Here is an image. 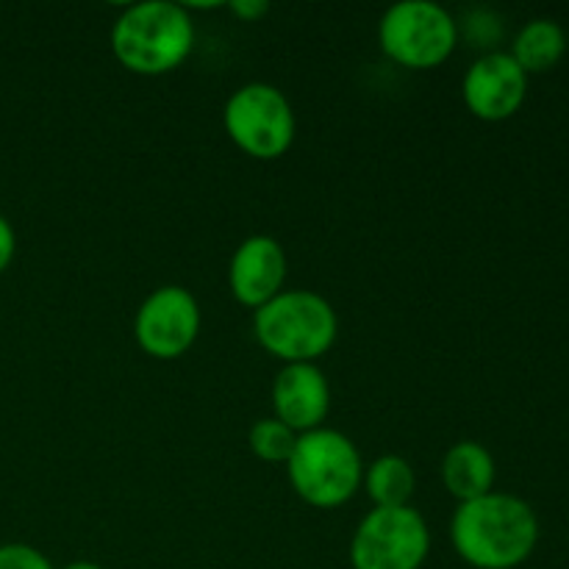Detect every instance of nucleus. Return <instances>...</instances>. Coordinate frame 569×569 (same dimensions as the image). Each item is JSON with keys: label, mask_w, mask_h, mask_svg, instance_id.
Instances as JSON below:
<instances>
[{"label": "nucleus", "mask_w": 569, "mask_h": 569, "mask_svg": "<svg viewBox=\"0 0 569 569\" xmlns=\"http://www.w3.org/2000/svg\"><path fill=\"white\" fill-rule=\"evenodd\" d=\"M337 331L333 306L309 289L276 295L253 317V333L261 348L287 365H315L337 342Z\"/></svg>", "instance_id": "nucleus-3"}, {"label": "nucleus", "mask_w": 569, "mask_h": 569, "mask_svg": "<svg viewBox=\"0 0 569 569\" xmlns=\"http://www.w3.org/2000/svg\"><path fill=\"white\" fill-rule=\"evenodd\" d=\"M0 569H53L48 556L31 545H0Z\"/></svg>", "instance_id": "nucleus-16"}, {"label": "nucleus", "mask_w": 569, "mask_h": 569, "mask_svg": "<svg viewBox=\"0 0 569 569\" xmlns=\"http://www.w3.org/2000/svg\"><path fill=\"white\" fill-rule=\"evenodd\" d=\"M287 467L298 498L317 509H337L348 503L365 478V465L356 445L331 428L300 433Z\"/></svg>", "instance_id": "nucleus-4"}, {"label": "nucleus", "mask_w": 569, "mask_h": 569, "mask_svg": "<svg viewBox=\"0 0 569 569\" xmlns=\"http://www.w3.org/2000/svg\"><path fill=\"white\" fill-rule=\"evenodd\" d=\"M511 59L526 70V76L531 72H548L553 70L561 61V56L567 53V33L550 17H537V20L526 22V26L517 31L515 44H511Z\"/></svg>", "instance_id": "nucleus-13"}, {"label": "nucleus", "mask_w": 569, "mask_h": 569, "mask_svg": "<svg viewBox=\"0 0 569 569\" xmlns=\"http://www.w3.org/2000/svg\"><path fill=\"white\" fill-rule=\"evenodd\" d=\"M283 278H287V256L278 239L264 237V233L244 239L228 270L233 298L253 309H261L283 292Z\"/></svg>", "instance_id": "nucleus-10"}, {"label": "nucleus", "mask_w": 569, "mask_h": 569, "mask_svg": "<svg viewBox=\"0 0 569 569\" xmlns=\"http://www.w3.org/2000/svg\"><path fill=\"white\" fill-rule=\"evenodd\" d=\"M450 539L470 567L515 569L537 550L539 517L517 495L489 492L459 506L450 522Z\"/></svg>", "instance_id": "nucleus-1"}, {"label": "nucleus", "mask_w": 569, "mask_h": 569, "mask_svg": "<svg viewBox=\"0 0 569 569\" xmlns=\"http://www.w3.org/2000/svg\"><path fill=\"white\" fill-rule=\"evenodd\" d=\"M228 9H231L237 17H242V20L253 22L270 11V3H267V0H231Z\"/></svg>", "instance_id": "nucleus-18"}, {"label": "nucleus", "mask_w": 569, "mask_h": 569, "mask_svg": "<svg viewBox=\"0 0 569 569\" xmlns=\"http://www.w3.org/2000/svg\"><path fill=\"white\" fill-rule=\"evenodd\" d=\"M461 92H465V103L472 114L489 122H500L517 114L520 106L526 103L528 76L511 59V53L489 50L470 64Z\"/></svg>", "instance_id": "nucleus-9"}, {"label": "nucleus", "mask_w": 569, "mask_h": 569, "mask_svg": "<svg viewBox=\"0 0 569 569\" xmlns=\"http://www.w3.org/2000/svg\"><path fill=\"white\" fill-rule=\"evenodd\" d=\"M111 48L128 70L139 76H164L192 53L194 22L187 6L170 0L133 3L117 17Z\"/></svg>", "instance_id": "nucleus-2"}, {"label": "nucleus", "mask_w": 569, "mask_h": 569, "mask_svg": "<svg viewBox=\"0 0 569 569\" xmlns=\"http://www.w3.org/2000/svg\"><path fill=\"white\" fill-rule=\"evenodd\" d=\"M298 437L300 433H295L292 428L283 426L278 417H267V420H259L250 428V450H253L261 461L287 465V461L292 459Z\"/></svg>", "instance_id": "nucleus-15"}, {"label": "nucleus", "mask_w": 569, "mask_h": 569, "mask_svg": "<svg viewBox=\"0 0 569 569\" xmlns=\"http://www.w3.org/2000/svg\"><path fill=\"white\" fill-rule=\"evenodd\" d=\"M200 331V306L183 287H161L139 306L133 333L144 353L176 359L187 353Z\"/></svg>", "instance_id": "nucleus-8"}, {"label": "nucleus", "mask_w": 569, "mask_h": 569, "mask_svg": "<svg viewBox=\"0 0 569 569\" xmlns=\"http://www.w3.org/2000/svg\"><path fill=\"white\" fill-rule=\"evenodd\" d=\"M276 417L295 433L315 431L331 409L328 378L317 365H287L272 383Z\"/></svg>", "instance_id": "nucleus-11"}, {"label": "nucleus", "mask_w": 569, "mask_h": 569, "mask_svg": "<svg viewBox=\"0 0 569 569\" xmlns=\"http://www.w3.org/2000/svg\"><path fill=\"white\" fill-rule=\"evenodd\" d=\"M442 481L459 503H470V500L483 498V495L492 492L495 483L492 453L481 442H472V439L456 442L445 453Z\"/></svg>", "instance_id": "nucleus-12"}, {"label": "nucleus", "mask_w": 569, "mask_h": 569, "mask_svg": "<svg viewBox=\"0 0 569 569\" xmlns=\"http://www.w3.org/2000/svg\"><path fill=\"white\" fill-rule=\"evenodd\" d=\"M365 487L376 509H400V506H409L417 476L409 461L400 456H381L367 470Z\"/></svg>", "instance_id": "nucleus-14"}, {"label": "nucleus", "mask_w": 569, "mask_h": 569, "mask_svg": "<svg viewBox=\"0 0 569 569\" xmlns=\"http://www.w3.org/2000/svg\"><path fill=\"white\" fill-rule=\"evenodd\" d=\"M431 550V533L420 511L372 509L359 522L350 542L353 569H420Z\"/></svg>", "instance_id": "nucleus-6"}, {"label": "nucleus", "mask_w": 569, "mask_h": 569, "mask_svg": "<svg viewBox=\"0 0 569 569\" xmlns=\"http://www.w3.org/2000/svg\"><path fill=\"white\" fill-rule=\"evenodd\" d=\"M14 250H17L14 228H11V222L0 214V272L9 270L11 259H14Z\"/></svg>", "instance_id": "nucleus-17"}, {"label": "nucleus", "mask_w": 569, "mask_h": 569, "mask_svg": "<svg viewBox=\"0 0 569 569\" xmlns=\"http://www.w3.org/2000/svg\"><path fill=\"white\" fill-rule=\"evenodd\" d=\"M378 37L389 59L411 70H431L453 53L459 22L431 0H400L381 17Z\"/></svg>", "instance_id": "nucleus-5"}, {"label": "nucleus", "mask_w": 569, "mask_h": 569, "mask_svg": "<svg viewBox=\"0 0 569 569\" xmlns=\"http://www.w3.org/2000/svg\"><path fill=\"white\" fill-rule=\"evenodd\" d=\"M61 569H103V567L94 565V561H72V565H67Z\"/></svg>", "instance_id": "nucleus-19"}, {"label": "nucleus", "mask_w": 569, "mask_h": 569, "mask_svg": "<svg viewBox=\"0 0 569 569\" xmlns=\"http://www.w3.org/2000/svg\"><path fill=\"white\" fill-rule=\"evenodd\" d=\"M295 111L281 89L270 83H248L226 103V131L244 153L256 159H278L292 148Z\"/></svg>", "instance_id": "nucleus-7"}]
</instances>
